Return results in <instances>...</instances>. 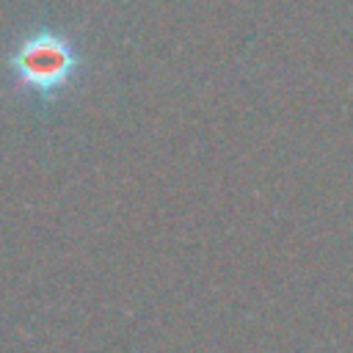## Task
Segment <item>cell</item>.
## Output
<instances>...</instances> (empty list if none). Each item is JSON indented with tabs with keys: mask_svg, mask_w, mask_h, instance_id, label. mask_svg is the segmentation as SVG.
<instances>
[{
	"mask_svg": "<svg viewBox=\"0 0 353 353\" xmlns=\"http://www.w3.org/2000/svg\"><path fill=\"white\" fill-rule=\"evenodd\" d=\"M80 69L83 55L77 41L52 25L28 28L3 55V74L11 94L33 102L39 110L61 99Z\"/></svg>",
	"mask_w": 353,
	"mask_h": 353,
	"instance_id": "1",
	"label": "cell"
}]
</instances>
